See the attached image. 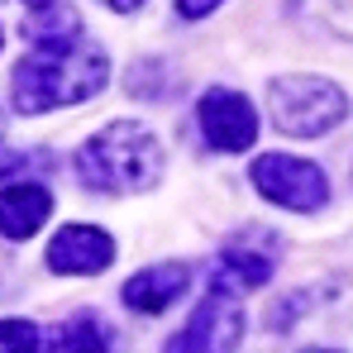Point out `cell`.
<instances>
[{
  "instance_id": "cell-7",
  "label": "cell",
  "mask_w": 353,
  "mask_h": 353,
  "mask_svg": "<svg viewBox=\"0 0 353 353\" xmlns=\"http://www.w3.org/2000/svg\"><path fill=\"white\" fill-rule=\"evenodd\" d=\"M272 268H277V239L268 234V230H258L253 239H230V243H225L210 287L253 292V287H268V282H272Z\"/></svg>"
},
{
  "instance_id": "cell-2",
  "label": "cell",
  "mask_w": 353,
  "mask_h": 353,
  "mask_svg": "<svg viewBox=\"0 0 353 353\" xmlns=\"http://www.w3.org/2000/svg\"><path fill=\"white\" fill-rule=\"evenodd\" d=\"M77 176L91 191H148L163 176V148L139 119H115L81 143Z\"/></svg>"
},
{
  "instance_id": "cell-13",
  "label": "cell",
  "mask_w": 353,
  "mask_h": 353,
  "mask_svg": "<svg viewBox=\"0 0 353 353\" xmlns=\"http://www.w3.org/2000/svg\"><path fill=\"white\" fill-rule=\"evenodd\" d=\"M19 349H43V334L29 320H0V353H19Z\"/></svg>"
},
{
  "instance_id": "cell-9",
  "label": "cell",
  "mask_w": 353,
  "mask_h": 353,
  "mask_svg": "<svg viewBox=\"0 0 353 353\" xmlns=\"http://www.w3.org/2000/svg\"><path fill=\"white\" fill-rule=\"evenodd\" d=\"M48 215H53L48 186H39V181H10L0 191V234L5 239H34Z\"/></svg>"
},
{
  "instance_id": "cell-10",
  "label": "cell",
  "mask_w": 353,
  "mask_h": 353,
  "mask_svg": "<svg viewBox=\"0 0 353 353\" xmlns=\"http://www.w3.org/2000/svg\"><path fill=\"white\" fill-rule=\"evenodd\" d=\"M191 272L181 263H163V268H143L139 277L124 282V305L129 310H143V315H163L176 296L186 292Z\"/></svg>"
},
{
  "instance_id": "cell-11",
  "label": "cell",
  "mask_w": 353,
  "mask_h": 353,
  "mask_svg": "<svg viewBox=\"0 0 353 353\" xmlns=\"http://www.w3.org/2000/svg\"><path fill=\"white\" fill-rule=\"evenodd\" d=\"M43 349H53V353L110 349V325H105L101 315H91V310H81V315H72V320H62V325H53V330L43 334Z\"/></svg>"
},
{
  "instance_id": "cell-16",
  "label": "cell",
  "mask_w": 353,
  "mask_h": 353,
  "mask_svg": "<svg viewBox=\"0 0 353 353\" xmlns=\"http://www.w3.org/2000/svg\"><path fill=\"white\" fill-rule=\"evenodd\" d=\"M29 5H34V10H39V5H48V0H29Z\"/></svg>"
},
{
  "instance_id": "cell-6",
  "label": "cell",
  "mask_w": 353,
  "mask_h": 353,
  "mask_svg": "<svg viewBox=\"0 0 353 353\" xmlns=\"http://www.w3.org/2000/svg\"><path fill=\"white\" fill-rule=\"evenodd\" d=\"M196 119H201L205 143L220 148V153H243L258 139V115H253L248 96H239L230 86H210L196 105Z\"/></svg>"
},
{
  "instance_id": "cell-17",
  "label": "cell",
  "mask_w": 353,
  "mask_h": 353,
  "mask_svg": "<svg viewBox=\"0 0 353 353\" xmlns=\"http://www.w3.org/2000/svg\"><path fill=\"white\" fill-rule=\"evenodd\" d=\"M0 134H5V115H0Z\"/></svg>"
},
{
  "instance_id": "cell-3",
  "label": "cell",
  "mask_w": 353,
  "mask_h": 353,
  "mask_svg": "<svg viewBox=\"0 0 353 353\" xmlns=\"http://www.w3.org/2000/svg\"><path fill=\"white\" fill-rule=\"evenodd\" d=\"M268 115L292 139H320L344 124L349 101L330 77H277L268 86Z\"/></svg>"
},
{
  "instance_id": "cell-12",
  "label": "cell",
  "mask_w": 353,
  "mask_h": 353,
  "mask_svg": "<svg viewBox=\"0 0 353 353\" xmlns=\"http://www.w3.org/2000/svg\"><path fill=\"white\" fill-rule=\"evenodd\" d=\"M292 14L320 39H353V0H292Z\"/></svg>"
},
{
  "instance_id": "cell-14",
  "label": "cell",
  "mask_w": 353,
  "mask_h": 353,
  "mask_svg": "<svg viewBox=\"0 0 353 353\" xmlns=\"http://www.w3.org/2000/svg\"><path fill=\"white\" fill-rule=\"evenodd\" d=\"M220 0H176V10L186 14V19H201V14H210Z\"/></svg>"
},
{
  "instance_id": "cell-15",
  "label": "cell",
  "mask_w": 353,
  "mask_h": 353,
  "mask_svg": "<svg viewBox=\"0 0 353 353\" xmlns=\"http://www.w3.org/2000/svg\"><path fill=\"white\" fill-rule=\"evenodd\" d=\"M105 5H110V10H119V14H129V10H139L143 0H105Z\"/></svg>"
},
{
  "instance_id": "cell-8",
  "label": "cell",
  "mask_w": 353,
  "mask_h": 353,
  "mask_svg": "<svg viewBox=\"0 0 353 353\" xmlns=\"http://www.w3.org/2000/svg\"><path fill=\"white\" fill-rule=\"evenodd\" d=\"M115 263V239L96 225H62L48 243V268L67 277H91Z\"/></svg>"
},
{
  "instance_id": "cell-1",
  "label": "cell",
  "mask_w": 353,
  "mask_h": 353,
  "mask_svg": "<svg viewBox=\"0 0 353 353\" xmlns=\"http://www.w3.org/2000/svg\"><path fill=\"white\" fill-rule=\"evenodd\" d=\"M110 81V58L105 48H96L81 34H62V39H29V53L14 67V110L19 115H43L58 105L91 101L96 91H105Z\"/></svg>"
},
{
  "instance_id": "cell-4",
  "label": "cell",
  "mask_w": 353,
  "mask_h": 353,
  "mask_svg": "<svg viewBox=\"0 0 353 353\" xmlns=\"http://www.w3.org/2000/svg\"><path fill=\"white\" fill-rule=\"evenodd\" d=\"M253 186L282 210H320L330 201V176L292 153H263L253 163Z\"/></svg>"
},
{
  "instance_id": "cell-5",
  "label": "cell",
  "mask_w": 353,
  "mask_h": 353,
  "mask_svg": "<svg viewBox=\"0 0 353 353\" xmlns=\"http://www.w3.org/2000/svg\"><path fill=\"white\" fill-rule=\"evenodd\" d=\"M239 292H225V287H210V296L196 305L191 325L176 330L168 339L172 353H196V349H234L243 339V310H239Z\"/></svg>"
},
{
  "instance_id": "cell-18",
  "label": "cell",
  "mask_w": 353,
  "mask_h": 353,
  "mask_svg": "<svg viewBox=\"0 0 353 353\" xmlns=\"http://www.w3.org/2000/svg\"><path fill=\"white\" fill-rule=\"evenodd\" d=\"M0 43H5V39H0Z\"/></svg>"
}]
</instances>
